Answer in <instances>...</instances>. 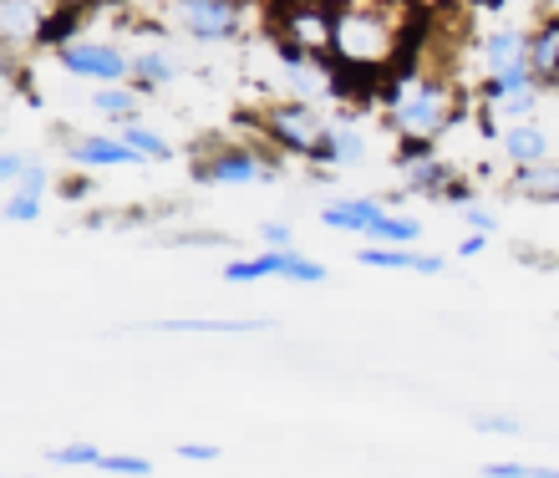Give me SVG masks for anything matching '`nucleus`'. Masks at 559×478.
Masks as SVG:
<instances>
[{"mask_svg": "<svg viewBox=\"0 0 559 478\" xmlns=\"http://www.w3.org/2000/svg\"><path fill=\"white\" fill-rule=\"evenodd\" d=\"M46 194H51V174H46V164L36 158V164L26 168V179L5 183V225H36L46 210Z\"/></svg>", "mask_w": 559, "mask_h": 478, "instance_id": "f8f14e48", "label": "nucleus"}, {"mask_svg": "<svg viewBox=\"0 0 559 478\" xmlns=\"http://www.w3.org/2000/svg\"><path fill=\"white\" fill-rule=\"evenodd\" d=\"M183 72V61H178V51H168V46H143V51H133V82L138 92H163L174 76Z\"/></svg>", "mask_w": 559, "mask_h": 478, "instance_id": "2eb2a0df", "label": "nucleus"}, {"mask_svg": "<svg viewBox=\"0 0 559 478\" xmlns=\"http://www.w3.org/2000/svg\"><path fill=\"white\" fill-rule=\"evenodd\" d=\"M260 235H265V244H270V250H295V235H290V225H280V219H265V225H260Z\"/></svg>", "mask_w": 559, "mask_h": 478, "instance_id": "7c9ffc66", "label": "nucleus"}, {"mask_svg": "<svg viewBox=\"0 0 559 478\" xmlns=\"http://www.w3.org/2000/svg\"><path fill=\"white\" fill-rule=\"evenodd\" d=\"M417 11L407 0H336L331 92H371L413 57Z\"/></svg>", "mask_w": 559, "mask_h": 478, "instance_id": "f257e3e1", "label": "nucleus"}, {"mask_svg": "<svg viewBox=\"0 0 559 478\" xmlns=\"http://www.w3.org/2000/svg\"><path fill=\"white\" fill-rule=\"evenodd\" d=\"M539 76H534V67L524 61V67H509V72H493L484 76V107L488 112H503V118H530L534 103H539Z\"/></svg>", "mask_w": 559, "mask_h": 478, "instance_id": "6e6552de", "label": "nucleus"}, {"mask_svg": "<svg viewBox=\"0 0 559 478\" xmlns=\"http://www.w3.org/2000/svg\"><path fill=\"white\" fill-rule=\"evenodd\" d=\"M57 61L67 76L92 82V87H107V82H128V76H133V51H122L118 41L92 36V31H76V36L57 41Z\"/></svg>", "mask_w": 559, "mask_h": 478, "instance_id": "39448f33", "label": "nucleus"}, {"mask_svg": "<svg viewBox=\"0 0 559 478\" xmlns=\"http://www.w3.org/2000/svg\"><path fill=\"white\" fill-rule=\"evenodd\" d=\"M473 428H478V433H519L514 418H493V413H478V418H473Z\"/></svg>", "mask_w": 559, "mask_h": 478, "instance_id": "72a5a7b5", "label": "nucleus"}, {"mask_svg": "<svg viewBox=\"0 0 559 478\" xmlns=\"http://www.w3.org/2000/svg\"><path fill=\"white\" fill-rule=\"evenodd\" d=\"M199 183H219V189H245V183H270L280 174L275 158L254 143H224V148L199 158Z\"/></svg>", "mask_w": 559, "mask_h": 478, "instance_id": "423d86ee", "label": "nucleus"}, {"mask_svg": "<svg viewBox=\"0 0 559 478\" xmlns=\"http://www.w3.org/2000/svg\"><path fill=\"white\" fill-rule=\"evenodd\" d=\"M361 265H371V270H413V275H442L448 260H442V254L417 250V244H377V239H371L367 250H361Z\"/></svg>", "mask_w": 559, "mask_h": 478, "instance_id": "4468645a", "label": "nucleus"}, {"mask_svg": "<svg viewBox=\"0 0 559 478\" xmlns=\"http://www.w3.org/2000/svg\"><path fill=\"white\" fill-rule=\"evenodd\" d=\"M168 21L193 41H235L245 31V0H168Z\"/></svg>", "mask_w": 559, "mask_h": 478, "instance_id": "0eeeda50", "label": "nucleus"}, {"mask_svg": "<svg viewBox=\"0 0 559 478\" xmlns=\"http://www.w3.org/2000/svg\"><path fill=\"white\" fill-rule=\"evenodd\" d=\"M260 133L275 143L280 153H290V158H316V148L325 143L331 133V122L316 112L310 97H280L260 112Z\"/></svg>", "mask_w": 559, "mask_h": 478, "instance_id": "20e7f679", "label": "nucleus"}, {"mask_svg": "<svg viewBox=\"0 0 559 478\" xmlns=\"http://www.w3.org/2000/svg\"><path fill=\"white\" fill-rule=\"evenodd\" d=\"M397 168H402V189H407V194H438L442 199L457 179L453 164H448L432 143H402Z\"/></svg>", "mask_w": 559, "mask_h": 478, "instance_id": "1a4fd4ad", "label": "nucleus"}, {"mask_svg": "<svg viewBox=\"0 0 559 478\" xmlns=\"http://www.w3.org/2000/svg\"><path fill=\"white\" fill-rule=\"evenodd\" d=\"M499 148H503V158L509 164H539V158H549V133L539 128V122H530V118H519L509 133L499 138Z\"/></svg>", "mask_w": 559, "mask_h": 478, "instance_id": "6ab92c4d", "label": "nucleus"}, {"mask_svg": "<svg viewBox=\"0 0 559 478\" xmlns=\"http://www.w3.org/2000/svg\"><path fill=\"white\" fill-rule=\"evenodd\" d=\"M382 210H386L382 199H336V204H325V210H321V219L331 229H356V235H367V225Z\"/></svg>", "mask_w": 559, "mask_h": 478, "instance_id": "412c9836", "label": "nucleus"}, {"mask_svg": "<svg viewBox=\"0 0 559 478\" xmlns=\"http://www.w3.org/2000/svg\"><path fill=\"white\" fill-rule=\"evenodd\" d=\"M530 41H534V31H524V26H493L484 36V46H478V67H484V76L509 72V67H524V61H530Z\"/></svg>", "mask_w": 559, "mask_h": 478, "instance_id": "ddd939ff", "label": "nucleus"}, {"mask_svg": "<svg viewBox=\"0 0 559 478\" xmlns=\"http://www.w3.org/2000/svg\"><path fill=\"white\" fill-rule=\"evenodd\" d=\"M280 280H295V285H321L325 280V265L310 260L300 250H280Z\"/></svg>", "mask_w": 559, "mask_h": 478, "instance_id": "393cba45", "label": "nucleus"}, {"mask_svg": "<svg viewBox=\"0 0 559 478\" xmlns=\"http://www.w3.org/2000/svg\"><path fill=\"white\" fill-rule=\"evenodd\" d=\"M484 250H488V235H478V229H468V239L457 244V254H463V260H473V254H484Z\"/></svg>", "mask_w": 559, "mask_h": 478, "instance_id": "c9c22d12", "label": "nucleus"}, {"mask_svg": "<svg viewBox=\"0 0 559 478\" xmlns=\"http://www.w3.org/2000/svg\"><path fill=\"white\" fill-rule=\"evenodd\" d=\"M51 15H57L51 0H0V41H5V57L31 41H46Z\"/></svg>", "mask_w": 559, "mask_h": 478, "instance_id": "9d476101", "label": "nucleus"}, {"mask_svg": "<svg viewBox=\"0 0 559 478\" xmlns=\"http://www.w3.org/2000/svg\"><path fill=\"white\" fill-rule=\"evenodd\" d=\"M51 5L67 15H87V11H97V5H107V0H51Z\"/></svg>", "mask_w": 559, "mask_h": 478, "instance_id": "f704fd0d", "label": "nucleus"}, {"mask_svg": "<svg viewBox=\"0 0 559 478\" xmlns=\"http://www.w3.org/2000/svg\"><path fill=\"white\" fill-rule=\"evenodd\" d=\"M478 474H484V478H530V474H549V468H530V464H514V458H503V464H484Z\"/></svg>", "mask_w": 559, "mask_h": 478, "instance_id": "c756f323", "label": "nucleus"}, {"mask_svg": "<svg viewBox=\"0 0 559 478\" xmlns=\"http://www.w3.org/2000/svg\"><path fill=\"white\" fill-rule=\"evenodd\" d=\"M270 275H280V250H260V254H245V260H229L224 265V280L229 285H250V280H270Z\"/></svg>", "mask_w": 559, "mask_h": 478, "instance_id": "b1692460", "label": "nucleus"}, {"mask_svg": "<svg viewBox=\"0 0 559 478\" xmlns=\"http://www.w3.org/2000/svg\"><path fill=\"white\" fill-rule=\"evenodd\" d=\"M519 199H539V204H559V158H539V164H519L509 179Z\"/></svg>", "mask_w": 559, "mask_h": 478, "instance_id": "a211bd4d", "label": "nucleus"}, {"mask_svg": "<svg viewBox=\"0 0 559 478\" xmlns=\"http://www.w3.org/2000/svg\"><path fill=\"white\" fill-rule=\"evenodd\" d=\"M530 67L545 87H559V15L539 21L534 26V41H530Z\"/></svg>", "mask_w": 559, "mask_h": 478, "instance_id": "aec40b11", "label": "nucleus"}, {"mask_svg": "<svg viewBox=\"0 0 559 478\" xmlns=\"http://www.w3.org/2000/svg\"><path fill=\"white\" fill-rule=\"evenodd\" d=\"M122 138H128V143L143 153L147 164H163V158H174V143H168V138H158L153 128H143V122H122Z\"/></svg>", "mask_w": 559, "mask_h": 478, "instance_id": "a878e982", "label": "nucleus"}, {"mask_svg": "<svg viewBox=\"0 0 559 478\" xmlns=\"http://www.w3.org/2000/svg\"><path fill=\"white\" fill-rule=\"evenodd\" d=\"M382 112L402 143H438L463 118V82L423 61H402L382 82Z\"/></svg>", "mask_w": 559, "mask_h": 478, "instance_id": "f03ea898", "label": "nucleus"}, {"mask_svg": "<svg viewBox=\"0 0 559 478\" xmlns=\"http://www.w3.org/2000/svg\"><path fill=\"white\" fill-rule=\"evenodd\" d=\"M107 453L97 449V443H61V449H51V464L57 468H97Z\"/></svg>", "mask_w": 559, "mask_h": 478, "instance_id": "bb28decb", "label": "nucleus"}, {"mask_svg": "<svg viewBox=\"0 0 559 478\" xmlns=\"http://www.w3.org/2000/svg\"><path fill=\"white\" fill-rule=\"evenodd\" d=\"M463 219H468V229H478V235H499V219H493L488 210H478V204H468Z\"/></svg>", "mask_w": 559, "mask_h": 478, "instance_id": "2f4dec72", "label": "nucleus"}, {"mask_svg": "<svg viewBox=\"0 0 559 478\" xmlns=\"http://www.w3.org/2000/svg\"><path fill=\"white\" fill-rule=\"evenodd\" d=\"M36 164L26 148H5V158H0V183H15V179H26V168Z\"/></svg>", "mask_w": 559, "mask_h": 478, "instance_id": "c85d7f7f", "label": "nucleus"}, {"mask_svg": "<svg viewBox=\"0 0 559 478\" xmlns=\"http://www.w3.org/2000/svg\"><path fill=\"white\" fill-rule=\"evenodd\" d=\"M417 235H423V225L413 214H392V210H382L367 225V239H377V244H417Z\"/></svg>", "mask_w": 559, "mask_h": 478, "instance_id": "5701e85b", "label": "nucleus"}, {"mask_svg": "<svg viewBox=\"0 0 559 478\" xmlns=\"http://www.w3.org/2000/svg\"><path fill=\"white\" fill-rule=\"evenodd\" d=\"M361 158H367V138H361V128L336 122V128L325 133V143L316 148V158H310V164H321V168H356Z\"/></svg>", "mask_w": 559, "mask_h": 478, "instance_id": "f3484780", "label": "nucleus"}, {"mask_svg": "<svg viewBox=\"0 0 559 478\" xmlns=\"http://www.w3.org/2000/svg\"><path fill=\"white\" fill-rule=\"evenodd\" d=\"M178 458H189V464H219V449L214 443H183Z\"/></svg>", "mask_w": 559, "mask_h": 478, "instance_id": "473e14b6", "label": "nucleus"}, {"mask_svg": "<svg viewBox=\"0 0 559 478\" xmlns=\"http://www.w3.org/2000/svg\"><path fill=\"white\" fill-rule=\"evenodd\" d=\"M153 331L163 336H254V331H270V321H204V315H174V321H153Z\"/></svg>", "mask_w": 559, "mask_h": 478, "instance_id": "dca6fc26", "label": "nucleus"}, {"mask_svg": "<svg viewBox=\"0 0 559 478\" xmlns=\"http://www.w3.org/2000/svg\"><path fill=\"white\" fill-rule=\"evenodd\" d=\"M97 474H107V478H147L153 474V464H147L143 453H107L103 464H97Z\"/></svg>", "mask_w": 559, "mask_h": 478, "instance_id": "cd10ccee", "label": "nucleus"}, {"mask_svg": "<svg viewBox=\"0 0 559 478\" xmlns=\"http://www.w3.org/2000/svg\"><path fill=\"white\" fill-rule=\"evenodd\" d=\"M67 158L72 164H82V168H138V164H147L143 153L128 143V138H107V133H87V138H72L67 143Z\"/></svg>", "mask_w": 559, "mask_h": 478, "instance_id": "9b49d317", "label": "nucleus"}, {"mask_svg": "<svg viewBox=\"0 0 559 478\" xmlns=\"http://www.w3.org/2000/svg\"><path fill=\"white\" fill-rule=\"evenodd\" d=\"M92 107L112 122H138V87L128 82H107V87H92Z\"/></svg>", "mask_w": 559, "mask_h": 478, "instance_id": "4be33fe9", "label": "nucleus"}, {"mask_svg": "<svg viewBox=\"0 0 559 478\" xmlns=\"http://www.w3.org/2000/svg\"><path fill=\"white\" fill-rule=\"evenodd\" d=\"M270 26L280 36V51L310 61H331L336 46V0H275Z\"/></svg>", "mask_w": 559, "mask_h": 478, "instance_id": "7ed1b4c3", "label": "nucleus"}, {"mask_svg": "<svg viewBox=\"0 0 559 478\" xmlns=\"http://www.w3.org/2000/svg\"><path fill=\"white\" fill-rule=\"evenodd\" d=\"M245 5H250V0H245Z\"/></svg>", "mask_w": 559, "mask_h": 478, "instance_id": "e433bc0d", "label": "nucleus"}]
</instances>
